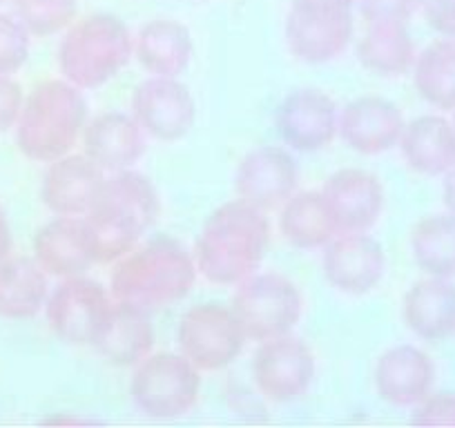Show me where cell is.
<instances>
[{
	"mask_svg": "<svg viewBox=\"0 0 455 428\" xmlns=\"http://www.w3.org/2000/svg\"><path fill=\"white\" fill-rule=\"evenodd\" d=\"M195 257L170 237H155L137 243L112 264L109 292L114 301L141 310L161 313L186 299L196 281Z\"/></svg>",
	"mask_w": 455,
	"mask_h": 428,
	"instance_id": "1",
	"label": "cell"
},
{
	"mask_svg": "<svg viewBox=\"0 0 455 428\" xmlns=\"http://www.w3.org/2000/svg\"><path fill=\"white\" fill-rule=\"evenodd\" d=\"M270 246V226L264 210L246 201L219 205L195 243V264L204 279L217 286H237L259 270Z\"/></svg>",
	"mask_w": 455,
	"mask_h": 428,
	"instance_id": "2",
	"label": "cell"
},
{
	"mask_svg": "<svg viewBox=\"0 0 455 428\" xmlns=\"http://www.w3.org/2000/svg\"><path fill=\"white\" fill-rule=\"evenodd\" d=\"M159 214V192L146 174L132 168L109 172L99 199L85 214L94 234L96 264H114L132 250Z\"/></svg>",
	"mask_w": 455,
	"mask_h": 428,
	"instance_id": "3",
	"label": "cell"
},
{
	"mask_svg": "<svg viewBox=\"0 0 455 428\" xmlns=\"http://www.w3.org/2000/svg\"><path fill=\"white\" fill-rule=\"evenodd\" d=\"M87 125V99L65 78L38 83L23 100L16 121V146L36 163H52L69 155Z\"/></svg>",
	"mask_w": 455,
	"mask_h": 428,
	"instance_id": "4",
	"label": "cell"
},
{
	"mask_svg": "<svg viewBox=\"0 0 455 428\" xmlns=\"http://www.w3.org/2000/svg\"><path fill=\"white\" fill-rule=\"evenodd\" d=\"M134 56V36L114 14H90L65 29L59 43V67L65 81L96 90L112 81Z\"/></svg>",
	"mask_w": 455,
	"mask_h": 428,
	"instance_id": "5",
	"label": "cell"
},
{
	"mask_svg": "<svg viewBox=\"0 0 455 428\" xmlns=\"http://www.w3.org/2000/svg\"><path fill=\"white\" fill-rule=\"evenodd\" d=\"M201 370L181 353H150L134 366L130 395L143 415L174 419L199 401Z\"/></svg>",
	"mask_w": 455,
	"mask_h": 428,
	"instance_id": "6",
	"label": "cell"
},
{
	"mask_svg": "<svg viewBox=\"0 0 455 428\" xmlns=\"http://www.w3.org/2000/svg\"><path fill=\"white\" fill-rule=\"evenodd\" d=\"M230 308L248 342H266L292 333L304 313V297L295 281L279 273H255L235 286Z\"/></svg>",
	"mask_w": 455,
	"mask_h": 428,
	"instance_id": "7",
	"label": "cell"
},
{
	"mask_svg": "<svg viewBox=\"0 0 455 428\" xmlns=\"http://www.w3.org/2000/svg\"><path fill=\"white\" fill-rule=\"evenodd\" d=\"M114 313V297L85 274L60 279L45 301L52 333L68 346L96 348Z\"/></svg>",
	"mask_w": 455,
	"mask_h": 428,
	"instance_id": "8",
	"label": "cell"
},
{
	"mask_svg": "<svg viewBox=\"0 0 455 428\" xmlns=\"http://www.w3.org/2000/svg\"><path fill=\"white\" fill-rule=\"evenodd\" d=\"M179 353L196 369L221 370L235 364L243 353L248 337L230 305L196 304L179 321Z\"/></svg>",
	"mask_w": 455,
	"mask_h": 428,
	"instance_id": "9",
	"label": "cell"
},
{
	"mask_svg": "<svg viewBox=\"0 0 455 428\" xmlns=\"http://www.w3.org/2000/svg\"><path fill=\"white\" fill-rule=\"evenodd\" d=\"M355 10L322 5V3H291L283 36L297 60L322 65L339 59L348 50L355 34Z\"/></svg>",
	"mask_w": 455,
	"mask_h": 428,
	"instance_id": "10",
	"label": "cell"
},
{
	"mask_svg": "<svg viewBox=\"0 0 455 428\" xmlns=\"http://www.w3.org/2000/svg\"><path fill=\"white\" fill-rule=\"evenodd\" d=\"M317 375V360L304 339L279 335L257 346L252 357V382L264 400L288 404L308 392Z\"/></svg>",
	"mask_w": 455,
	"mask_h": 428,
	"instance_id": "11",
	"label": "cell"
},
{
	"mask_svg": "<svg viewBox=\"0 0 455 428\" xmlns=\"http://www.w3.org/2000/svg\"><path fill=\"white\" fill-rule=\"evenodd\" d=\"M130 110L143 132L161 143L181 141L196 121L195 96L179 78L170 76H150L139 83Z\"/></svg>",
	"mask_w": 455,
	"mask_h": 428,
	"instance_id": "12",
	"label": "cell"
},
{
	"mask_svg": "<svg viewBox=\"0 0 455 428\" xmlns=\"http://www.w3.org/2000/svg\"><path fill=\"white\" fill-rule=\"evenodd\" d=\"M275 128L288 150H326L339 137V107L326 91L315 87L295 90L279 103Z\"/></svg>",
	"mask_w": 455,
	"mask_h": 428,
	"instance_id": "13",
	"label": "cell"
},
{
	"mask_svg": "<svg viewBox=\"0 0 455 428\" xmlns=\"http://www.w3.org/2000/svg\"><path fill=\"white\" fill-rule=\"evenodd\" d=\"M323 277L344 295H369L379 286L387 273V252L369 233L337 234L323 246Z\"/></svg>",
	"mask_w": 455,
	"mask_h": 428,
	"instance_id": "14",
	"label": "cell"
},
{
	"mask_svg": "<svg viewBox=\"0 0 455 428\" xmlns=\"http://www.w3.org/2000/svg\"><path fill=\"white\" fill-rule=\"evenodd\" d=\"M299 168L288 147L261 146L248 152L235 172V190L237 196L255 208L268 210L282 208L297 192Z\"/></svg>",
	"mask_w": 455,
	"mask_h": 428,
	"instance_id": "15",
	"label": "cell"
},
{
	"mask_svg": "<svg viewBox=\"0 0 455 428\" xmlns=\"http://www.w3.org/2000/svg\"><path fill=\"white\" fill-rule=\"evenodd\" d=\"M337 234L371 233L384 212V186L373 172L344 168L332 172L322 187Z\"/></svg>",
	"mask_w": 455,
	"mask_h": 428,
	"instance_id": "16",
	"label": "cell"
},
{
	"mask_svg": "<svg viewBox=\"0 0 455 428\" xmlns=\"http://www.w3.org/2000/svg\"><path fill=\"white\" fill-rule=\"evenodd\" d=\"M108 172L83 155L52 161L41 183V201L56 217H85L99 199Z\"/></svg>",
	"mask_w": 455,
	"mask_h": 428,
	"instance_id": "17",
	"label": "cell"
},
{
	"mask_svg": "<svg viewBox=\"0 0 455 428\" xmlns=\"http://www.w3.org/2000/svg\"><path fill=\"white\" fill-rule=\"evenodd\" d=\"M34 259L50 277L85 274L96 264V243L85 217H56L34 234Z\"/></svg>",
	"mask_w": 455,
	"mask_h": 428,
	"instance_id": "18",
	"label": "cell"
},
{
	"mask_svg": "<svg viewBox=\"0 0 455 428\" xmlns=\"http://www.w3.org/2000/svg\"><path fill=\"white\" fill-rule=\"evenodd\" d=\"M404 125L400 107L384 96H360L339 110L341 141L364 156L397 147Z\"/></svg>",
	"mask_w": 455,
	"mask_h": 428,
	"instance_id": "19",
	"label": "cell"
},
{
	"mask_svg": "<svg viewBox=\"0 0 455 428\" xmlns=\"http://www.w3.org/2000/svg\"><path fill=\"white\" fill-rule=\"evenodd\" d=\"M373 382L379 400L397 408H413L433 391L435 364L422 348L400 344L378 357Z\"/></svg>",
	"mask_w": 455,
	"mask_h": 428,
	"instance_id": "20",
	"label": "cell"
},
{
	"mask_svg": "<svg viewBox=\"0 0 455 428\" xmlns=\"http://www.w3.org/2000/svg\"><path fill=\"white\" fill-rule=\"evenodd\" d=\"M83 152L105 172H119L141 161L148 147V134L124 112H103L87 121L81 134Z\"/></svg>",
	"mask_w": 455,
	"mask_h": 428,
	"instance_id": "21",
	"label": "cell"
},
{
	"mask_svg": "<svg viewBox=\"0 0 455 428\" xmlns=\"http://www.w3.org/2000/svg\"><path fill=\"white\" fill-rule=\"evenodd\" d=\"M402 317L415 337L444 342L455 335V283L453 279H419L406 290Z\"/></svg>",
	"mask_w": 455,
	"mask_h": 428,
	"instance_id": "22",
	"label": "cell"
},
{
	"mask_svg": "<svg viewBox=\"0 0 455 428\" xmlns=\"http://www.w3.org/2000/svg\"><path fill=\"white\" fill-rule=\"evenodd\" d=\"M195 56L192 34L177 19H152L134 36V59L150 76L179 78Z\"/></svg>",
	"mask_w": 455,
	"mask_h": 428,
	"instance_id": "23",
	"label": "cell"
},
{
	"mask_svg": "<svg viewBox=\"0 0 455 428\" xmlns=\"http://www.w3.org/2000/svg\"><path fill=\"white\" fill-rule=\"evenodd\" d=\"M397 147L413 172L444 177L455 165L453 121L442 115L418 116L404 125Z\"/></svg>",
	"mask_w": 455,
	"mask_h": 428,
	"instance_id": "24",
	"label": "cell"
},
{
	"mask_svg": "<svg viewBox=\"0 0 455 428\" xmlns=\"http://www.w3.org/2000/svg\"><path fill=\"white\" fill-rule=\"evenodd\" d=\"M50 297V274L34 257H7L0 264V317L10 321L36 317Z\"/></svg>",
	"mask_w": 455,
	"mask_h": 428,
	"instance_id": "25",
	"label": "cell"
},
{
	"mask_svg": "<svg viewBox=\"0 0 455 428\" xmlns=\"http://www.w3.org/2000/svg\"><path fill=\"white\" fill-rule=\"evenodd\" d=\"M357 59L375 76L397 78L413 69L418 52L406 23H371L357 43Z\"/></svg>",
	"mask_w": 455,
	"mask_h": 428,
	"instance_id": "26",
	"label": "cell"
},
{
	"mask_svg": "<svg viewBox=\"0 0 455 428\" xmlns=\"http://www.w3.org/2000/svg\"><path fill=\"white\" fill-rule=\"evenodd\" d=\"M279 230L292 248L299 250H317L337 237L335 221H332L322 190L295 192L279 214Z\"/></svg>",
	"mask_w": 455,
	"mask_h": 428,
	"instance_id": "27",
	"label": "cell"
},
{
	"mask_svg": "<svg viewBox=\"0 0 455 428\" xmlns=\"http://www.w3.org/2000/svg\"><path fill=\"white\" fill-rule=\"evenodd\" d=\"M155 346L150 314L114 301V313L94 351L112 366H137Z\"/></svg>",
	"mask_w": 455,
	"mask_h": 428,
	"instance_id": "28",
	"label": "cell"
},
{
	"mask_svg": "<svg viewBox=\"0 0 455 428\" xmlns=\"http://www.w3.org/2000/svg\"><path fill=\"white\" fill-rule=\"evenodd\" d=\"M411 252L428 277L455 279V214H428L411 230Z\"/></svg>",
	"mask_w": 455,
	"mask_h": 428,
	"instance_id": "29",
	"label": "cell"
},
{
	"mask_svg": "<svg viewBox=\"0 0 455 428\" xmlns=\"http://www.w3.org/2000/svg\"><path fill=\"white\" fill-rule=\"evenodd\" d=\"M418 94L437 110H455V38L442 36L419 52L413 65Z\"/></svg>",
	"mask_w": 455,
	"mask_h": 428,
	"instance_id": "30",
	"label": "cell"
},
{
	"mask_svg": "<svg viewBox=\"0 0 455 428\" xmlns=\"http://www.w3.org/2000/svg\"><path fill=\"white\" fill-rule=\"evenodd\" d=\"M14 14L32 36H54L76 20L78 0H12Z\"/></svg>",
	"mask_w": 455,
	"mask_h": 428,
	"instance_id": "31",
	"label": "cell"
},
{
	"mask_svg": "<svg viewBox=\"0 0 455 428\" xmlns=\"http://www.w3.org/2000/svg\"><path fill=\"white\" fill-rule=\"evenodd\" d=\"M32 34L16 14L0 12V74H16L29 59Z\"/></svg>",
	"mask_w": 455,
	"mask_h": 428,
	"instance_id": "32",
	"label": "cell"
},
{
	"mask_svg": "<svg viewBox=\"0 0 455 428\" xmlns=\"http://www.w3.org/2000/svg\"><path fill=\"white\" fill-rule=\"evenodd\" d=\"M411 424L419 428H455V392H428L413 406Z\"/></svg>",
	"mask_w": 455,
	"mask_h": 428,
	"instance_id": "33",
	"label": "cell"
},
{
	"mask_svg": "<svg viewBox=\"0 0 455 428\" xmlns=\"http://www.w3.org/2000/svg\"><path fill=\"white\" fill-rule=\"evenodd\" d=\"M357 10L366 25L406 23L422 10V0H357Z\"/></svg>",
	"mask_w": 455,
	"mask_h": 428,
	"instance_id": "34",
	"label": "cell"
},
{
	"mask_svg": "<svg viewBox=\"0 0 455 428\" xmlns=\"http://www.w3.org/2000/svg\"><path fill=\"white\" fill-rule=\"evenodd\" d=\"M23 87L10 74H0V134L16 128L20 110H23Z\"/></svg>",
	"mask_w": 455,
	"mask_h": 428,
	"instance_id": "35",
	"label": "cell"
},
{
	"mask_svg": "<svg viewBox=\"0 0 455 428\" xmlns=\"http://www.w3.org/2000/svg\"><path fill=\"white\" fill-rule=\"evenodd\" d=\"M419 12L440 36L455 38V0H422Z\"/></svg>",
	"mask_w": 455,
	"mask_h": 428,
	"instance_id": "36",
	"label": "cell"
},
{
	"mask_svg": "<svg viewBox=\"0 0 455 428\" xmlns=\"http://www.w3.org/2000/svg\"><path fill=\"white\" fill-rule=\"evenodd\" d=\"M12 255V228L5 208L0 205V264Z\"/></svg>",
	"mask_w": 455,
	"mask_h": 428,
	"instance_id": "37",
	"label": "cell"
},
{
	"mask_svg": "<svg viewBox=\"0 0 455 428\" xmlns=\"http://www.w3.org/2000/svg\"><path fill=\"white\" fill-rule=\"evenodd\" d=\"M442 201H444V208L451 214H455V165L444 174V181H442Z\"/></svg>",
	"mask_w": 455,
	"mask_h": 428,
	"instance_id": "38",
	"label": "cell"
},
{
	"mask_svg": "<svg viewBox=\"0 0 455 428\" xmlns=\"http://www.w3.org/2000/svg\"><path fill=\"white\" fill-rule=\"evenodd\" d=\"M292 3H322V5L351 7V10H355L357 7V0H292Z\"/></svg>",
	"mask_w": 455,
	"mask_h": 428,
	"instance_id": "39",
	"label": "cell"
},
{
	"mask_svg": "<svg viewBox=\"0 0 455 428\" xmlns=\"http://www.w3.org/2000/svg\"><path fill=\"white\" fill-rule=\"evenodd\" d=\"M451 121H453V128H455V110H453V119H451Z\"/></svg>",
	"mask_w": 455,
	"mask_h": 428,
	"instance_id": "40",
	"label": "cell"
},
{
	"mask_svg": "<svg viewBox=\"0 0 455 428\" xmlns=\"http://www.w3.org/2000/svg\"><path fill=\"white\" fill-rule=\"evenodd\" d=\"M3 3H5V0H0V5H3Z\"/></svg>",
	"mask_w": 455,
	"mask_h": 428,
	"instance_id": "41",
	"label": "cell"
}]
</instances>
